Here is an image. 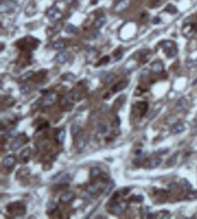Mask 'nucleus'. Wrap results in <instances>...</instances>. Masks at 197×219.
Listing matches in <instances>:
<instances>
[{"mask_svg": "<svg viewBox=\"0 0 197 219\" xmlns=\"http://www.w3.org/2000/svg\"><path fill=\"white\" fill-rule=\"evenodd\" d=\"M129 82L127 80H124V81H121V82H118L117 84H116L114 86H113V92L114 93H117V92H120L124 90V88H126V86H128Z\"/></svg>", "mask_w": 197, "mask_h": 219, "instance_id": "0eeeda50", "label": "nucleus"}, {"mask_svg": "<svg viewBox=\"0 0 197 219\" xmlns=\"http://www.w3.org/2000/svg\"><path fill=\"white\" fill-rule=\"evenodd\" d=\"M16 5L17 4L14 0H4L1 2V13L12 12L16 7Z\"/></svg>", "mask_w": 197, "mask_h": 219, "instance_id": "7ed1b4c3", "label": "nucleus"}, {"mask_svg": "<svg viewBox=\"0 0 197 219\" xmlns=\"http://www.w3.org/2000/svg\"><path fill=\"white\" fill-rule=\"evenodd\" d=\"M186 106H187V100L185 99L184 97L180 98L176 103V109H178V110H180V111L185 109L186 108Z\"/></svg>", "mask_w": 197, "mask_h": 219, "instance_id": "6ab92c4d", "label": "nucleus"}, {"mask_svg": "<svg viewBox=\"0 0 197 219\" xmlns=\"http://www.w3.org/2000/svg\"><path fill=\"white\" fill-rule=\"evenodd\" d=\"M161 46L163 47V50L165 51L166 56L168 58H173L176 56L177 54V47L175 46V43L173 41H165L161 43Z\"/></svg>", "mask_w": 197, "mask_h": 219, "instance_id": "f257e3e1", "label": "nucleus"}, {"mask_svg": "<svg viewBox=\"0 0 197 219\" xmlns=\"http://www.w3.org/2000/svg\"><path fill=\"white\" fill-rule=\"evenodd\" d=\"M184 129H185V127H184V125L182 123H177V124H174L173 125L171 131H172L173 134L176 135V134L182 133L183 131H184Z\"/></svg>", "mask_w": 197, "mask_h": 219, "instance_id": "ddd939ff", "label": "nucleus"}, {"mask_svg": "<svg viewBox=\"0 0 197 219\" xmlns=\"http://www.w3.org/2000/svg\"><path fill=\"white\" fill-rule=\"evenodd\" d=\"M74 197H75V194L72 191H68V192H65L64 194L61 195V196H60V201L64 204H67L72 201Z\"/></svg>", "mask_w": 197, "mask_h": 219, "instance_id": "423d86ee", "label": "nucleus"}, {"mask_svg": "<svg viewBox=\"0 0 197 219\" xmlns=\"http://www.w3.org/2000/svg\"><path fill=\"white\" fill-rule=\"evenodd\" d=\"M65 130L63 129V130H61V131H59V133H58V135H57V140H58L59 143H63L64 140H65Z\"/></svg>", "mask_w": 197, "mask_h": 219, "instance_id": "c756f323", "label": "nucleus"}, {"mask_svg": "<svg viewBox=\"0 0 197 219\" xmlns=\"http://www.w3.org/2000/svg\"><path fill=\"white\" fill-rule=\"evenodd\" d=\"M30 156H31V149L29 148V147H27V148L24 149L23 151L21 152L20 158H21V159L23 160L24 162H27V160L29 159Z\"/></svg>", "mask_w": 197, "mask_h": 219, "instance_id": "a211bd4d", "label": "nucleus"}, {"mask_svg": "<svg viewBox=\"0 0 197 219\" xmlns=\"http://www.w3.org/2000/svg\"><path fill=\"white\" fill-rule=\"evenodd\" d=\"M97 191H98V185H90V187L87 188V192L91 195L96 194Z\"/></svg>", "mask_w": 197, "mask_h": 219, "instance_id": "7c9ffc66", "label": "nucleus"}, {"mask_svg": "<svg viewBox=\"0 0 197 219\" xmlns=\"http://www.w3.org/2000/svg\"><path fill=\"white\" fill-rule=\"evenodd\" d=\"M81 130V127L79 125L77 124H74L72 125V127H71V134H72L73 136H75L76 135L78 134V132Z\"/></svg>", "mask_w": 197, "mask_h": 219, "instance_id": "b1692460", "label": "nucleus"}, {"mask_svg": "<svg viewBox=\"0 0 197 219\" xmlns=\"http://www.w3.org/2000/svg\"><path fill=\"white\" fill-rule=\"evenodd\" d=\"M175 161H176V156H173L172 158H170L169 159V162H168V166H173L175 164Z\"/></svg>", "mask_w": 197, "mask_h": 219, "instance_id": "4c0bfd02", "label": "nucleus"}, {"mask_svg": "<svg viewBox=\"0 0 197 219\" xmlns=\"http://www.w3.org/2000/svg\"><path fill=\"white\" fill-rule=\"evenodd\" d=\"M125 208H126V205H125V203H124V202H121V203L116 204L113 206L111 213H113L114 215H120L125 210Z\"/></svg>", "mask_w": 197, "mask_h": 219, "instance_id": "39448f33", "label": "nucleus"}, {"mask_svg": "<svg viewBox=\"0 0 197 219\" xmlns=\"http://www.w3.org/2000/svg\"><path fill=\"white\" fill-rule=\"evenodd\" d=\"M65 32L68 33V34H75V33H76V31H77V28L72 24H68L67 26H65Z\"/></svg>", "mask_w": 197, "mask_h": 219, "instance_id": "5701e85b", "label": "nucleus"}, {"mask_svg": "<svg viewBox=\"0 0 197 219\" xmlns=\"http://www.w3.org/2000/svg\"><path fill=\"white\" fill-rule=\"evenodd\" d=\"M136 107H137V109H139L138 111H140V116H144L147 108H148V105H147L146 102H138L137 105H136Z\"/></svg>", "mask_w": 197, "mask_h": 219, "instance_id": "dca6fc26", "label": "nucleus"}, {"mask_svg": "<svg viewBox=\"0 0 197 219\" xmlns=\"http://www.w3.org/2000/svg\"><path fill=\"white\" fill-rule=\"evenodd\" d=\"M25 144V141H23V139L18 138V139H15V141L12 142V144L10 145V149L12 151H15L17 150L20 146H22Z\"/></svg>", "mask_w": 197, "mask_h": 219, "instance_id": "2eb2a0df", "label": "nucleus"}, {"mask_svg": "<svg viewBox=\"0 0 197 219\" xmlns=\"http://www.w3.org/2000/svg\"><path fill=\"white\" fill-rule=\"evenodd\" d=\"M34 75V71H27V72H26L25 74H23L20 77H19V81L20 82H25V81H26V80H28V79H30L32 76Z\"/></svg>", "mask_w": 197, "mask_h": 219, "instance_id": "4be33fe9", "label": "nucleus"}, {"mask_svg": "<svg viewBox=\"0 0 197 219\" xmlns=\"http://www.w3.org/2000/svg\"><path fill=\"white\" fill-rule=\"evenodd\" d=\"M97 130H98V132H99L100 134H105V133L107 132V127H106V125L101 124V125H98Z\"/></svg>", "mask_w": 197, "mask_h": 219, "instance_id": "f704fd0d", "label": "nucleus"}, {"mask_svg": "<svg viewBox=\"0 0 197 219\" xmlns=\"http://www.w3.org/2000/svg\"><path fill=\"white\" fill-rule=\"evenodd\" d=\"M151 70L153 73H161L163 71V65L161 61H155L151 65Z\"/></svg>", "mask_w": 197, "mask_h": 219, "instance_id": "1a4fd4ad", "label": "nucleus"}, {"mask_svg": "<svg viewBox=\"0 0 197 219\" xmlns=\"http://www.w3.org/2000/svg\"><path fill=\"white\" fill-rule=\"evenodd\" d=\"M100 173H101V171L98 167H93L90 171V176L92 178H96L99 177Z\"/></svg>", "mask_w": 197, "mask_h": 219, "instance_id": "a878e982", "label": "nucleus"}, {"mask_svg": "<svg viewBox=\"0 0 197 219\" xmlns=\"http://www.w3.org/2000/svg\"><path fill=\"white\" fill-rule=\"evenodd\" d=\"M46 15H47V18L50 19L51 21H56L59 18H61L62 13L58 10L57 7H51V8H49L47 10Z\"/></svg>", "mask_w": 197, "mask_h": 219, "instance_id": "20e7f679", "label": "nucleus"}, {"mask_svg": "<svg viewBox=\"0 0 197 219\" xmlns=\"http://www.w3.org/2000/svg\"><path fill=\"white\" fill-rule=\"evenodd\" d=\"M184 189H186V190L191 189V188H192V185H191L189 184V182H188V181H185L184 185Z\"/></svg>", "mask_w": 197, "mask_h": 219, "instance_id": "58836bf2", "label": "nucleus"}, {"mask_svg": "<svg viewBox=\"0 0 197 219\" xmlns=\"http://www.w3.org/2000/svg\"><path fill=\"white\" fill-rule=\"evenodd\" d=\"M53 47H54V49H56V50H63V49L65 47V45L62 41H57V42H54L53 44Z\"/></svg>", "mask_w": 197, "mask_h": 219, "instance_id": "393cba45", "label": "nucleus"}, {"mask_svg": "<svg viewBox=\"0 0 197 219\" xmlns=\"http://www.w3.org/2000/svg\"><path fill=\"white\" fill-rule=\"evenodd\" d=\"M161 22V19L159 18H155L154 19H153V23L154 24H159Z\"/></svg>", "mask_w": 197, "mask_h": 219, "instance_id": "a19ab883", "label": "nucleus"}, {"mask_svg": "<svg viewBox=\"0 0 197 219\" xmlns=\"http://www.w3.org/2000/svg\"><path fill=\"white\" fill-rule=\"evenodd\" d=\"M161 163H162L161 158H159V157L153 158V159H151L149 162V168H151V169L156 168L157 166H159L161 165Z\"/></svg>", "mask_w": 197, "mask_h": 219, "instance_id": "aec40b11", "label": "nucleus"}, {"mask_svg": "<svg viewBox=\"0 0 197 219\" xmlns=\"http://www.w3.org/2000/svg\"><path fill=\"white\" fill-rule=\"evenodd\" d=\"M186 198L188 200H195L197 199V190L196 191H192L190 192L187 195H186Z\"/></svg>", "mask_w": 197, "mask_h": 219, "instance_id": "72a5a7b5", "label": "nucleus"}, {"mask_svg": "<svg viewBox=\"0 0 197 219\" xmlns=\"http://www.w3.org/2000/svg\"><path fill=\"white\" fill-rule=\"evenodd\" d=\"M135 197L136 198H134V200H136V201L141 202V201L144 200V196H142V195H137V196H135Z\"/></svg>", "mask_w": 197, "mask_h": 219, "instance_id": "79ce46f5", "label": "nucleus"}, {"mask_svg": "<svg viewBox=\"0 0 197 219\" xmlns=\"http://www.w3.org/2000/svg\"><path fill=\"white\" fill-rule=\"evenodd\" d=\"M15 158L13 156H7V157H5L4 158V160H3V165H4V166H5V167H11V166H13L14 165H15Z\"/></svg>", "mask_w": 197, "mask_h": 219, "instance_id": "f8f14e48", "label": "nucleus"}, {"mask_svg": "<svg viewBox=\"0 0 197 219\" xmlns=\"http://www.w3.org/2000/svg\"><path fill=\"white\" fill-rule=\"evenodd\" d=\"M114 77H116V75H114V73L108 74V75L106 76V78H105V82H106V84H111L112 82L114 81Z\"/></svg>", "mask_w": 197, "mask_h": 219, "instance_id": "c85d7f7f", "label": "nucleus"}, {"mask_svg": "<svg viewBox=\"0 0 197 219\" xmlns=\"http://www.w3.org/2000/svg\"><path fill=\"white\" fill-rule=\"evenodd\" d=\"M87 142H88V140H87L86 137H80L77 142H76V148L81 150L83 149L84 147L87 145Z\"/></svg>", "mask_w": 197, "mask_h": 219, "instance_id": "412c9836", "label": "nucleus"}, {"mask_svg": "<svg viewBox=\"0 0 197 219\" xmlns=\"http://www.w3.org/2000/svg\"><path fill=\"white\" fill-rule=\"evenodd\" d=\"M68 58H69V54L65 51H63L56 55V61L59 64H65L68 60Z\"/></svg>", "mask_w": 197, "mask_h": 219, "instance_id": "6e6552de", "label": "nucleus"}, {"mask_svg": "<svg viewBox=\"0 0 197 219\" xmlns=\"http://www.w3.org/2000/svg\"><path fill=\"white\" fill-rule=\"evenodd\" d=\"M56 96L54 94H50L49 96H47L45 99H44L43 101V104L42 105L44 106H52L53 104L54 103V101H56Z\"/></svg>", "mask_w": 197, "mask_h": 219, "instance_id": "9d476101", "label": "nucleus"}, {"mask_svg": "<svg viewBox=\"0 0 197 219\" xmlns=\"http://www.w3.org/2000/svg\"><path fill=\"white\" fill-rule=\"evenodd\" d=\"M71 179H72V177H71L70 174H65L64 175V176L61 177V179H60V181H61L62 183H68L71 181Z\"/></svg>", "mask_w": 197, "mask_h": 219, "instance_id": "473e14b6", "label": "nucleus"}, {"mask_svg": "<svg viewBox=\"0 0 197 219\" xmlns=\"http://www.w3.org/2000/svg\"><path fill=\"white\" fill-rule=\"evenodd\" d=\"M129 5H130V0H122V1H120L116 7H114V11H116V12L122 11L126 8Z\"/></svg>", "mask_w": 197, "mask_h": 219, "instance_id": "9b49d317", "label": "nucleus"}, {"mask_svg": "<svg viewBox=\"0 0 197 219\" xmlns=\"http://www.w3.org/2000/svg\"><path fill=\"white\" fill-rule=\"evenodd\" d=\"M165 11H166V12L171 13V14H174V13L177 12V9H176L175 7H174V5H167V7H166V9H165Z\"/></svg>", "mask_w": 197, "mask_h": 219, "instance_id": "c9c22d12", "label": "nucleus"}, {"mask_svg": "<svg viewBox=\"0 0 197 219\" xmlns=\"http://www.w3.org/2000/svg\"><path fill=\"white\" fill-rule=\"evenodd\" d=\"M106 23V18L105 15H101V16H99L95 21V23H94V26H95V28H96V29H99V28H101V27L105 25Z\"/></svg>", "mask_w": 197, "mask_h": 219, "instance_id": "4468645a", "label": "nucleus"}, {"mask_svg": "<svg viewBox=\"0 0 197 219\" xmlns=\"http://www.w3.org/2000/svg\"><path fill=\"white\" fill-rule=\"evenodd\" d=\"M17 134H18V132L15 128H11L7 131V134H5V137H8V138L15 137V135H17Z\"/></svg>", "mask_w": 197, "mask_h": 219, "instance_id": "cd10ccee", "label": "nucleus"}, {"mask_svg": "<svg viewBox=\"0 0 197 219\" xmlns=\"http://www.w3.org/2000/svg\"><path fill=\"white\" fill-rule=\"evenodd\" d=\"M114 187H116V183H114V181H111L110 183H109V184L106 185V190H105V194H106V195H109V194H110V193L112 192V191L114 190Z\"/></svg>", "mask_w": 197, "mask_h": 219, "instance_id": "bb28decb", "label": "nucleus"}, {"mask_svg": "<svg viewBox=\"0 0 197 219\" xmlns=\"http://www.w3.org/2000/svg\"><path fill=\"white\" fill-rule=\"evenodd\" d=\"M58 208V206L56 203H54V202H50V203L47 204V206H46V213L48 215H51L53 214V213H54Z\"/></svg>", "mask_w": 197, "mask_h": 219, "instance_id": "f3484780", "label": "nucleus"}, {"mask_svg": "<svg viewBox=\"0 0 197 219\" xmlns=\"http://www.w3.org/2000/svg\"><path fill=\"white\" fill-rule=\"evenodd\" d=\"M187 67H194L195 65H197V61H194V60H189V61H187L186 63Z\"/></svg>", "mask_w": 197, "mask_h": 219, "instance_id": "e433bc0d", "label": "nucleus"}, {"mask_svg": "<svg viewBox=\"0 0 197 219\" xmlns=\"http://www.w3.org/2000/svg\"><path fill=\"white\" fill-rule=\"evenodd\" d=\"M64 1H65V3H67V4H72V3L75 1V0H64Z\"/></svg>", "mask_w": 197, "mask_h": 219, "instance_id": "37998d69", "label": "nucleus"}, {"mask_svg": "<svg viewBox=\"0 0 197 219\" xmlns=\"http://www.w3.org/2000/svg\"><path fill=\"white\" fill-rule=\"evenodd\" d=\"M30 92V86H22L20 87V93L22 95H26Z\"/></svg>", "mask_w": 197, "mask_h": 219, "instance_id": "2f4dec72", "label": "nucleus"}, {"mask_svg": "<svg viewBox=\"0 0 197 219\" xmlns=\"http://www.w3.org/2000/svg\"><path fill=\"white\" fill-rule=\"evenodd\" d=\"M183 35L187 37V38H192L195 32H196V26L195 24L194 23V22H192V23H188V24H185L183 27Z\"/></svg>", "mask_w": 197, "mask_h": 219, "instance_id": "f03ea898", "label": "nucleus"}, {"mask_svg": "<svg viewBox=\"0 0 197 219\" xmlns=\"http://www.w3.org/2000/svg\"><path fill=\"white\" fill-rule=\"evenodd\" d=\"M109 62V57H105L103 59H102V61L99 63V65H102V64H106V63H108Z\"/></svg>", "mask_w": 197, "mask_h": 219, "instance_id": "ea45409f", "label": "nucleus"}]
</instances>
